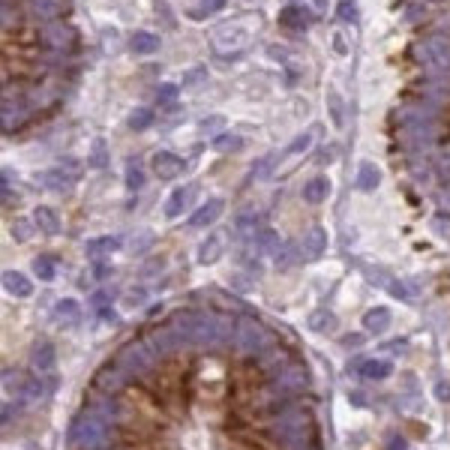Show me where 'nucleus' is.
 <instances>
[{"mask_svg":"<svg viewBox=\"0 0 450 450\" xmlns=\"http://www.w3.org/2000/svg\"><path fill=\"white\" fill-rule=\"evenodd\" d=\"M33 222H36V228H39L42 234H57L60 231V219L48 210V207H39V210L33 213Z\"/></svg>","mask_w":450,"mask_h":450,"instance_id":"3","label":"nucleus"},{"mask_svg":"<svg viewBox=\"0 0 450 450\" xmlns=\"http://www.w3.org/2000/svg\"><path fill=\"white\" fill-rule=\"evenodd\" d=\"M33 366H36V369H51V366H54V345H51V342H42V345L36 348Z\"/></svg>","mask_w":450,"mask_h":450,"instance_id":"8","label":"nucleus"},{"mask_svg":"<svg viewBox=\"0 0 450 450\" xmlns=\"http://www.w3.org/2000/svg\"><path fill=\"white\" fill-rule=\"evenodd\" d=\"M78 318V303L75 300H60L57 303V318Z\"/></svg>","mask_w":450,"mask_h":450,"instance_id":"15","label":"nucleus"},{"mask_svg":"<svg viewBox=\"0 0 450 450\" xmlns=\"http://www.w3.org/2000/svg\"><path fill=\"white\" fill-rule=\"evenodd\" d=\"M3 288L9 294H15V297H27L33 291V285L27 282V279L21 273H3Z\"/></svg>","mask_w":450,"mask_h":450,"instance_id":"4","label":"nucleus"},{"mask_svg":"<svg viewBox=\"0 0 450 450\" xmlns=\"http://www.w3.org/2000/svg\"><path fill=\"white\" fill-rule=\"evenodd\" d=\"M153 171H156V177L171 180L183 171V162H180L174 153H156V156H153Z\"/></svg>","mask_w":450,"mask_h":450,"instance_id":"2","label":"nucleus"},{"mask_svg":"<svg viewBox=\"0 0 450 450\" xmlns=\"http://www.w3.org/2000/svg\"><path fill=\"white\" fill-rule=\"evenodd\" d=\"M219 207H222V201H219V198H213V201H207V204H204L201 210H198V213H195V216H192V219H189V222H192L195 228H198V225H207V222H213L216 216H219Z\"/></svg>","mask_w":450,"mask_h":450,"instance_id":"5","label":"nucleus"},{"mask_svg":"<svg viewBox=\"0 0 450 450\" xmlns=\"http://www.w3.org/2000/svg\"><path fill=\"white\" fill-rule=\"evenodd\" d=\"M135 114H138V117H135V126H138V129H141V126H147V120H150L147 111H135Z\"/></svg>","mask_w":450,"mask_h":450,"instance_id":"20","label":"nucleus"},{"mask_svg":"<svg viewBox=\"0 0 450 450\" xmlns=\"http://www.w3.org/2000/svg\"><path fill=\"white\" fill-rule=\"evenodd\" d=\"M327 192H330V183L318 177V180H312V183L303 189V198H306V201H324V198H327Z\"/></svg>","mask_w":450,"mask_h":450,"instance_id":"7","label":"nucleus"},{"mask_svg":"<svg viewBox=\"0 0 450 450\" xmlns=\"http://www.w3.org/2000/svg\"><path fill=\"white\" fill-rule=\"evenodd\" d=\"M159 99H162V102H168V99H174V87H162V93H159Z\"/></svg>","mask_w":450,"mask_h":450,"instance_id":"21","label":"nucleus"},{"mask_svg":"<svg viewBox=\"0 0 450 450\" xmlns=\"http://www.w3.org/2000/svg\"><path fill=\"white\" fill-rule=\"evenodd\" d=\"M150 336L162 357L141 333L147 357L120 351L135 375L111 357L93 381L111 390V450H321L297 351L261 360L219 339L174 345L156 324Z\"/></svg>","mask_w":450,"mask_h":450,"instance_id":"1","label":"nucleus"},{"mask_svg":"<svg viewBox=\"0 0 450 450\" xmlns=\"http://www.w3.org/2000/svg\"><path fill=\"white\" fill-rule=\"evenodd\" d=\"M141 180H144V177H141V171H138V168H129V186H132V189H138V186H141Z\"/></svg>","mask_w":450,"mask_h":450,"instance_id":"19","label":"nucleus"},{"mask_svg":"<svg viewBox=\"0 0 450 450\" xmlns=\"http://www.w3.org/2000/svg\"><path fill=\"white\" fill-rule=\"evenodd\" d=\"M33 270H36V276H39V279H51V276H54V264H51V258H36Z\"/></svg>","mask_w":450,"mask_h":450,"instance_id":"14","label":"nucleus"},{"mask_svg":"<svg viewBox=\"0 0 450 450\" xmlns=\"http://www.w3.org/2000/svg\"><path fill=\"white\" fill-rule=\"evenodd\" d=\"M324 243H327V240H324V231L315 228V231L309 234V255H312V258H315V255H321V252H324Z\"/></svg>","mask_w":450,"mask_h":450,"instance_id":"13","label":"nucleus"},{"mask_svg":"<svg viewBox=\"0 0 450 450\" xmlns=\"http://www.w3.org/2000/svg\"><path fill=\"white\" fill-rule=\"evenodd\" d=\"M114 246H117V240H108V237H105V240H93V243H90L87 252H90V258H96V252H99V249H105V252H108V249H114Z\"/></svg>","mask_w":450,"mask_h":450,"instance_id":"16","label":"nucleus"},{"mask_svg":"<svg viewBox=\"0 0 450 450\" xmlns=\"http://www.w3.org/2000/svg\"><path fill=\"white\" fill-rule=\"evenodd\" d=\"M132 48H135V51H153V48H156V36H150V33H135Z\"/></svg>","mask_w":450,"mask_h":450,"instance_id":"11","label":"nucleus"},{"mask_svg":"<svg viewBox=\"0 0 450 450\" xmlns=\"http://www.w3.org/2000/svg\"><path fill=\"white\" fill-rule=\"evenodd\" d=\"M378 183V171L372 168V165H369V162H366V165L363 168H360V177H357V186L360 189H372Z\"/></svg>","mask_w":450,"mask_h":450,"instance_id":"10","label":"nucleus"},{"mask_svg":"<svg viewBox=\"0 0 450 450\" xmlns=\"http://www.w3.org/2000/svg\"><path fill=\"white\" fill-rule=\"evenodd\" d=\"M21 390H24V399H39L42 396V381L39 378H24Z\"/></svg>","mask_w":450,"mask_h":450,"instance_id":"12","label":"nucleus"},{"mask_svg":"<svg viewBox=\"0 0 450 450\" xmlns=\"http://www.w3.org/2000/svg\"><path fill=\"white\" fill-rule=\"evenodd\" d=\"M198 3H201V9H204V15H207V12H213V9H219V6L225 3V0H198Z\"/></svg>","mask_w":450,"mask_h":450,"instance_id":"18","label":"nucleus"},{"mask_svg":"<svg viewBox=\"0 0 450 450\" xmlns=\"http://www.w3.org/2000/svg\"><path fill=\"white\" fill-rule=\"evenodd\" d=\"M363 324H366V330H384L387 324H390V312L387 309H372V312H366Z\"/></svg>","mask_w":450,"mask_h":450,"instance_id":"9","label":"nucleus"},{"mask_svg":"<svg viewBox=\"0 0 450 450\" xmlns=\"http://www.w3.org/2000/svg\"><path fill=\"white\" fill-rule=\"evenodd\" d=\"M360 375L363 378H387L390 375V363H384V360H363V363H360Z\"/></svg>","mask_w":450,"mask_h":450,"instance_id":"6","label":"nucleus"},{"mask_svg":"<svg viewBox=\"0 0 450 450\" xmlns=\"http://www.w3.org/2000/svg\"><path fill=\"white\" fill-rule=\"evenodd\" d=\"M177 207H183V192H180V189H177V192L168 198V204H165V213H168V216H177Z\"/></svg>","mask_w":450,"mask_h":450,"instance_id":"17","label":"nucleus"}]
</instances>
